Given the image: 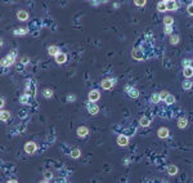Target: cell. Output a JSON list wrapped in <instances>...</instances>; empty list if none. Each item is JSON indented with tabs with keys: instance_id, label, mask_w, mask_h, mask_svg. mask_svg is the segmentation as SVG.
Instances as JSON below:
<instances>
[{
	"instance_id": "1",
	"label": "cell",
	"mask_w": 193,
	"mask_h": 183,
	"mask_svg": "<svg viewBox=\"0 0 193 183\" xmlns=\"http://www.w3.org/2000/svg\"><path fill=\"white\" fill-rule=\"evenodd\" d=\"M14 59H15V53L12 52V53H9V54L2 61V66H10V65H13V63H14Z\"/></svg>"
},
{
	"instance_id": "2",
	"label": "cell",
	"mask_w": 193,
	"mask_h": 183,
	"mask_svg": "<svg viewBox=\"0 0 193 183\" xmlns=\"http://www.w3.org/2000/svg\"><path fill=\"white\" fill-rule=\"evenodd\" d=\"M125 90L127 92V94H129L131 98H138V95H139V92H138L137 89L131 88L130 85H126V87H125Z\"/></svg>"
},
{
	"instance_id": "3",
	"label": "cell",
	"mask_w": 193,
	"mask_h": 183,
	"mask_svg": "<svg viewBox=\"0 0 193 183\" xmlns=\"http://www.w3.org/2000/svg\"><path fill=\"white\" fill-rule=\"evenodd\" d=\"M25 151L27 153H34L36 151V143H34V142H28V143L25 145Z\"/></svg>"
},
{
	"instance_id": "4",
	"label": "cell",
	"mask_w": 193,
	"mask_h": 183,
	"mask_svg": "<svg viewBox=\"0 0 193 183\" xmlns=\"http://www.w3.org/2000/svg\"><path fill=\"white\" fill-rule=\"evenodd\" d=\"M99 98H101V94H99L98 90H91L89 93V101H90V102H96Z\"/></svg>"
},
{
	"instance_id": "5",
	"label": "cell",
	"mask_w": 193,
	"mask_h": 183,
	"mask_svg": "<svg viewBox=\"0 0 193 183\" xmlns=\"http://www.w3.org/2000/svg\"><path fill=\"white\" fill-rule=\"evenodd\" d=\"M116 83V80L115 79H112V80H109V79H106V80H103L102 81V87H103V89H111L112 87H113V84Z\"/></svg>"
},
{
	"instance_id": "6",
	"label": "cell",
	"mask_w": 193,
	"mask_h": 183,
	"mask_svg": "<svg viewBox=\"0 0 193 183\" xmlns=\"http://www.w3.org/2000/svg\"><path fill=\"white\" fill-rule=\"evenodd\" d=\"M86 108H88V111L91 114V115H96L99 112V107L96 106L95 103H89L88 106H86Z\"/></svg>"
},
{
	"instance_id": "7",
	"label": "cell",
	"mask_w": 193,
	"mask_h": 183,
	"mask_svg": "<svg viewBox=\"0 0 193 183\" xmlns=\"http://www.w3.org/2000/svg\"><path fill=\"white\" fill-rule=\"evenodd\" d=\"M178 5H179V3L172 2V0L166 2V9H167V10H176V9H178Z\"/></svg>"
},
{
	"instance_id": "8",
	"label": "cell",
	"mask_w": 193,
	"mask_h": 183,
	"mask_svg": "<svg viewBox=\"0 0 193 183\" xmlns=\"http://www.w3.org/2000/svg\"><path fill=\"white\" fill-rule=\"evenodd\" d=\"M127 143H129V139H127L126 135H119V137H117V145H120V146H126Z\"/></svg>"
},
{
	"instance_id": "9",
	"label": "cell",
	"mask_w": 193,
	"mask_h": 183,
	"mask_svg": "<svg viewBox=\"0 0 193 183\" xmlns=\"http://www.w3.org/2000/svg\"><path fill=\"white\" fill-rule=\"evenodd\" d=\"M17 18L19 21H26V19H28V13L26 10H19L17 13Z\"/></svg>"
},
{
	"instance_id": "10",
	"label": "cell",
	"mask_w": 193,
	"mask_h": 183,
	"mask_svg": "<svg viewBox=\"0 0 193 183\" xmlns=\"http://www.w3.org/2000/svg\"><path fill=\"white\" fill-rule=\"evenodd\" d=\"M55 61H57V63H65L67 61V55L65 53H59L55 55Z\"/></svg>"
},
{
	"instance_id": "11",
	"label": "cell",
	"mask_w": 193,
	"mask_h": 183,
	"mask_svg": "<svg viewBox=\"0 0 193 183\" xmlns=\"http://www.w3.org/2000/svg\"><path fill=\"white\" fill-rule=\"evenodd\" d=\"M48 53H49V55H57V54H59L61 52H59V48H58V47L53 45V47H49Z\"/></svg>"
},
{
	"instance_id": "12",
	"label": "cell",
	"mask_w": 193,
	"mask_h": 183,
	"mask_svg": "<svg viewBox=\"0 0 193 183\" xmlns=\"http://www.w3.org/2000/svg\"><path fill=\"white\" fill-rule=\"evenodd\" d=\"M88 133H89V130H88L86 126H80L79 129H77V134H79L80 137H85V135H88Z\"/></svg>"
},
{
	"instance_id": "13",
	"label": "cell",
	"mask_w": 193,
	"mask_h": 183,
	"mask_svg": "<svg viewBox=\"0 0 193 183\" xmlns=\"http://www.w3.org/2000/svg\"><path fill=\"white\" fill-rule=\"evenodd\" d=\"M158 137L160 138H166L167 135H169V129H166V128H161L160 130H158Z\"/></svg>"
},
{
	"instance_id": "14",
	"label": "cell",
	"mask_w": 193,
	"mask_h": 183,
	"mask_svg": "<svg viewBox=\"0 0 193 183\" xmlns=\"http://www.w3.org/2000/svg\"><path fill=\"white\" fill-rule=\"evenodd\" d=\"M19 102L23 103V105H27V103L30 102V95H28V94H22L21 98H19Z\"/></svg>"
},
{
	"instance_id": "15",
	"label": "cell",
	"mask_w": 193,
	"mask_h": 183,
	"mask_svg": "<svg viewBox=\"0 0 193 183\" xmlns=\"http://www.w3.org/2000/svg\"><path fill=\"white\" fill-rule=\"evenodd\" d=\"M167 173H169L170 175H175V174L178 173V168H176L175 165H170V166L167 168Z\"/></svg>"
},
{
	"instance_id": "16",
	"label": "cell",
	"mask_w": 193,
	"mask_h": 183,
	"mask_svg": "<svg viewBox=\"0 0 193 183\" xmlns=\"http://www.w3.org/2000/svg\"><path fill=\"white\" fill-rule=\"evenodd\" d=\"M183 74H184L185 77H192L193 76V68L192 67H187V68H184Z\"/></svg>"
},
{
	"instance_id": "17",
	"label": "cell",
	"mask_w": 193,
	"mask_h": 183,
	"mask_svg": "<svg viewBox=\"0 0 193 183\" xmlns=\"http://www.w3.org/2000/svg\"><path fill=\"white\" fill-rule=\"evenodd\" d=\"M157 10H158V12H165V10H167V9H166V2H160V3L157 4Z\"/></svg>"
},
{
	"instance_id": "18",
	"label": "cell",
	"mask_w": 193,
	"mask_h": 183,
	"mask_svg": "<svg viewBox=\"0 0 193 183\" xmlns=\"http://www.w3.org/2000/svg\"><path fill=\"white\" fill-rule=\"evenodd\" d=\"M133 57H134L135 59H142V57H143L142 50H139V49H135V50H134V53H133Z\"/></svg>"
},
{
	"instance_id": "19",
	"label": "cell",
	"mask_w": 193,
	"mask_h": 183,
	"mask_svg": "<svg viewBox=\"0 0 193 183\" xmlns=\"http://www.w3.org/2000/svg\"><path fill=\"white\" fill-rule=\"evenodd\" d=\"M9 117H10V114H9L8 111H2V115H0V119H2V121H7Z\"/></svg>"
},
{
	"instance_id": "20",
	"label": "cell",
	"mask_w": 193,
	"mask_h": 183,
	"mask_svg": "<svg viewBox=\"0 0 193 183\" xmlns=\"http://www.w3.org/2000/svg\"><path fill=\"white\" fill-rule=\"evenodd\" d=\"M192 85H193V83H192V81H189V80L183 81V89H185V90H189L192 88Z\"/></svg>"
},
{
	"instance_id": "21",
	"label": "cell",
	"mask_w": 193,
	"mask_h": 183,
	"mask_svg": "<svg viewBox=\"0 0 193 183\" xmlns=\"http://www.w3.org/2000/svg\"><path fill=\"white\" fill-rule=\"evenodd\" d=\"M139 123H140V125H142V126H148V125H149V123H151V120H149L148 117H142Z\"/></svg>"
},
{
	"instance_id": "22",
	"label": "cell",
	"mask_w": 193,
	"mask_h": 183,
	"mask_svg": "<svg viewBox=\"0 0 193 183\" xmlns=\"http://www.w3.org/2000/svg\"><path fill=\"white\" fill-rule=\"evenodd\" d=\"M80 155H81V152H80V150H77V148H75V150L71 151V157H73V159L80 157Z\"/></svg>"
},
{
	"instance_id": "23",
	"label": "cell",
	"mask_w": 193,
	"mask_h": 183,
	"mask_svg": "<svg viewBox=\"0 0 193 183\" xmlns=\"http://www.w3.org/2000/svg\"><path fill=\"white\" fill-rule=\"evenodd\" d=\"M165 102H166L167 105H172L174 102H175V98H174V95L169 94V95L166 97V99H165Z\"/></svg>"
},
{
	"instance_id": "24",
	"label": "cell",
	"mask_w": 193,
	"mask_h": 183,
	"mask_svg": "<svg viewBox=\"0 0 193 183\" xmlns=\"http://www.w3.org/2000/svg\"><path fill=\"white\" fill-rule=\"evenodd\" d=\"M28 32V29H19L14 31V35H26Z\"/></svg>"
},
{
	"instance_id": "25",
	"label": "cell",
	"mask_w": 193,
	"mask_h": 183,
	"mask_svg": "<svg viewBox=\"0 0 193 183\" xmlns=\"http://www.w3.org/2000/svg\"><path fill=\"white\" fill-rule=\"evenodd\" d=\"M164 22H165V26H172V22H174V21H172V18H171V17H169V16H167V17H165Z\"/></svg>"
},
{
	"instance_id": "26",
	"label": "cell",
	"mask_w": 193,
	"mask_h": 183,
	"mask_svg": "<svg viewBox=\"0 0 193 183\" xmlns=\"http://www.w3.org/2000/svg\"><path fill=\"white\" fill-rule=\"evenodd\" d=\"M178 126L182 128V129L185 128V126H187V120H185V119H180V120L178 121Z\"/></svg>"
},
{
	"instance_id": "27",
	"label": "cell",
	"mask_w": 193,
	"mask_h": 183,
	"mask_svg": "<svg viewBox=\"0 0 193 183\" xmlns=\"http://www.w3.org/2000/svg\"><path fill=\"white\" fill-rule=\"evenodd\" d=\"M151 99H152V102H153V103H158L160 101H161V98H160V94H153Z\"/></svg>"
},
{
	"instance_id": "28",
	"label": "cell",
	"mask_w": 193,
	"mask_h": 183,
	"mask_svg": "<svg viewBox=\"0 0 193 183\" xmlns=\"http://www.w3.org/2000/svg\"><path fill=\"white\" fill-rule=\"evenodd\" d=\"M179 41V35H174V36H171V39H170V43L171 44H176Z\"/></svg>"
},
{
	"instance_id": "29",
	"label": "cell",
	"mask_w": 193,
	"mask_h": 183,
	"mask_svg": "<svg viewBox=\"0 0 193 183\" xmlns=\"http://www.w3.org/2000/svg\"><path fill=\"white\" fill-rule=\"evenodd\" d=\"M43 94H44V97H45V98H50V97L53 95V92H52L50 89H45Z\"/></svg>"
},
{
	"instance_id": "30",
	"label": "cell",
	"mask_w": 193,
	"mask_h": 183,
	"mask_svg": "<svg viewBox=\"0 0 193 183\" xmlns=\"http://www.w3.org/2000/svg\"><path fill=\"white\" fill-rule=\"evenodd\" d=\"M190 62H192L190 59H184V61H183V67H184V68L190 67Z\"/></svg>"
},
{
	"instance_id": "31",
	"label": "cell",
	"mask_w": 193,
	"mask_h": 183,
	"mask_svg": "<svg viewBox=\"0 0 193 183\" xmlns=\"http://www.w3.org/2000/svg\"><path fill=\"white\" fill-rule=\"evenodd\" d=\"M167 95H169V93H167V92H165V90H162V92L160 93V98H161L162 101H165Z\"/></svg>"
},
{
	"instance_id": "32",
	"label": "cell",
	"mask_w": 193,
	"mask_h": 183,
	"mask_svg": "<svg viewBox=\"0 0 193 183\" xmlns=\"http://www.w3.org/2000/svg\"><path fill=\"white\" fill-rule=\"evenodd\" d=\"M172 32V26H165V34H171Z\"/></svg>"
},
{
	"instance_id": "33",
	"label": "cell",
	"mask_w": 193,
	"mask_h": 183,
	"mask_svg": "<svg viewBox=\"0 0 193 183\" xmlns=\"http://www.w3.org/2000/svg\"><path fill=\"white\" fill-rule=\"evenodd\" d=\"M28 61H30V58H28V57H26V55H25V57H22V63H23V65H27V63H28Z\"/></svg>"
},
{
	"instance_id": "34",
	"label": "cell",
	"mask_w": 193,
	"mask_h": 183,
	"mask_svg": "<svg viewBox=\"0 0 193 183\" xmlns=\"http://www.w3.org/2000/svg\"><path fill=\"white\" fill-rule=\"evenodd\" d=\"M188 13H189L190 16H193V3L189 4V7H188Z\"/></svg>"
},
{
	"instance_id": "35",
	"label": "cell",
	"mask_w": 193,
	"mask_h": 183,
	"mask_svg": "<svg viewBox=\"0 0 193 183\" xmlns=\"http://www.w3.org/2000/svg\"><path fill=\"white\" fill-rule=\"evenodd\" d=\"M75 99H76V97H75L73 94H71V95H68V97H67V101H68V102H73Z\"/></svg>"
},
{
	"instance_id": "36",
	"label": "cell",
	"mask_w": 193,
	"mask_h": 183,
	"mask_svg": "<svg viewBox=\"0 0 193 183\" xmlns=\"http://www.w3.org/2000/svg\"><path fill=\"white\" fill-rule=\"evenodd\" d=\"M135 4H137L138 7H143V5H146V0H142V2H135Z\"/></svg>"
},
{
	"instance_id": "37",
	"label": "cell",
	"mask_w": 193,
	"mask_h": 183,
	"mask_svg": "<svg viewBox=\"0 0 193 183\" xmlns=\"http://www.w3.org/2000/svg\"><path fill=\"white\" fill-rule=\"evenodd\" d=\"M50 178H52V173H50V172H46V173H45V179L48 180V179H50Z\"/></svg>"
},
{
	"instance_id": "38",
	"label": "cell",
	"mask_w": 193,
	"mask_h": 183,
	"mask_svg": "<svg viewBox=\"0 0 193 183\" xmlns=\"http://www.w3.org/2000/svg\"><path fill=\"white\" fill-rule=\"evenodd\" d=\"M91 4H93V5H98V4H99V2H93Z\"/></svg>"
},
{
	"instance_id": "39",
	"label": "cell",
	"mask_w": 193,
	"mask_h": 183,
	"mask_svg": "<svg viewBox=\"0 0 193 183\" xmlns=\"http://www.w3.org/2000/svg\"><path fill=\"white\" fill-rule=\"evenodd\" d=\"M190 67L193 68V61H192V62H190Z\"/></svg>"
}]
</instances>
